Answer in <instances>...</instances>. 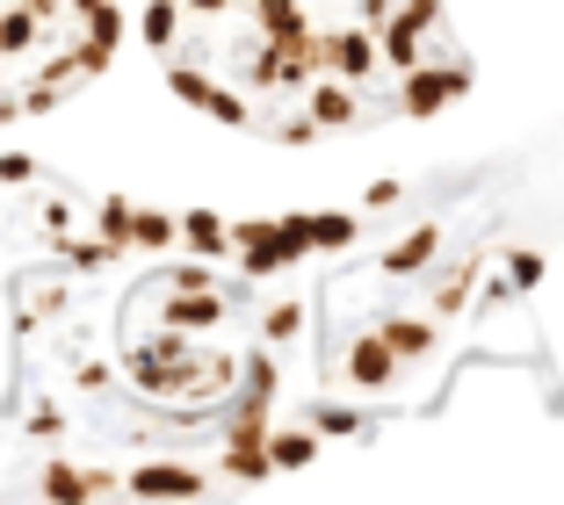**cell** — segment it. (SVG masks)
<instances>
[{
    "instance_id": "cell-1",
    "label": "cell",
    "mask_w": 564,
    "mask_h": 505,
    "mask_svg": "<svg viewBox=\"0 0 564 505\" xmlns=\"http://www.w3.org/2000/svg\"><path fill=\"white\" fill-rule=\"evenodd\" d=\"M326 210L217 217L0 160V498H188L333 440Z\"/></svg>"
},
{
    "instance_id": "cell-2",
    "label": "cell",
    "mask_w": 564,
    "mask_h": 505,
    "mask_svg": "<svg viewBox=\"0 0 564 505\" xmlns=\"http://www.w3.org/2000/svg\"><path fill=\"white\" fill-rule=\"evenodd\" d=\"M535 275V245L521 239L507 174L492 166L326 210L312 261V361L333 440L420 411Z\"/></svg>"
},
{
    "instance_id": "cell-3",
    "label": "cell",
    "mask_w": 564,
    "mask_h": 505,
    "mask_svg": "<svg viewBox=\"0 0 564 505\" xmlns=\"http://www.w3.org/2000/svg\"><path fill=\"white\" fill-rule=\"evenodd\" d=\"M174 95L268 145L413 123L470 95L442 0H145Z\"/></svg>"
},
{
    "instance_id": "cell-4",
    "label": "cell",
    "mask_w": 564,
    "mask_h": 505,
    "mask_svg": "<svg viewBox=\"0 0 564 505\" xmlns=\"http://www.w3.org/2000/svg\"><path fill=\"white\" fill-rule=\"evenodd\" d=\"M123 36L117 0H0V131L73 101Z\"/></svg>"
}]
</instances>
